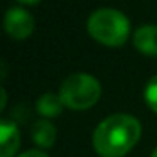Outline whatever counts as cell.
<instances>
[{
	"instance_id": "10",
	"label": "cell",
	"mask_w": 157,
	"mask_h": 157,
	"mask_svg": "<svg viewBox=\"0 0 157 157\" xmlns=\"http://www.w3.org/2000/svg\"><path fill=\"white\" fill-rule=\"evenodd\" d=\"M17 157H49V155L44 152H41V150L32 149V150H25L24 154H21V155H17Z\"/></svg>"
},
{
	"instance_id": "7",
	"label": "cell",
	"mask_w": 157,
	"mask_h": 157,
	"mask_svg": "<svg viewBox=\"0 0 157 157\" xmlns=\"http://www.w3.org/2000/svg\"><path fill=\"white\" fill-rule=\"evenodd\" d=\"M31 135L32 140L36 142V145L42 147V149H49L54 145L56 142V128L49 120L42 118L32 125L31 128Z\"/></svg>"
},
{
	"instance_id": "9",
	"label": "cell",
	"mask_w": 157,
	"mask_h": 157,
	"mask_svg": "<svg viewBox=\"0 0 157 157\" xmlns=\"http://www.w3.org/2000/svg\"><path fill=\"white\" fill-rule=\"evenodd\" d=\"M144 98H145V103L149 105V108L154 113H157V75L149 79L145 91H144Z\"/></svg>"
},
{
	"instance_id": "3",
	"label": "cell",
	"mask_w": 157,
	"mask_h": 157,
	"mask_svg": "<svg viewBox=\"0 0 157 157\" xmlns=\"http://www.w3.org/2000/svg\"><path fill=\"white\" fill-rule=\"evenodd\" d=\"M59 98L71 110H88L101 96V86L88 73H73L59 86Z\"/></svg>"
},
{
	"instance_id": "6",
	"label": "cell",
	"mask_w": 157,
	"mask_h": 157,
	"mask_svg": "<svg viewBox=\"0 0 157 157\" xmlns=\"http://www.w3.org/2000/svg\"><path fill=\"white\" fill-rule=\"evenodd\" d=\"M133 46L147 56H157V25H142L133 34Z\"/></svg>"
},
{
	"instance_id": "5",
	"label": "cell",
	"mask_w": 157,
	"mask_h": 157,
	"mask_svg": "<svg viewBox=\"0 0 157 157\" xmlns=\"http://www.w3.org/2000/svg\"><path fill=\"white\" fill-rule=\"evenodd\" d=\"M21 147V133L14 122H0V157H14Z\"/></svg>"
},
{
	"instance_id": "1",
	"label": "cell",
	"mask_w": 157,
	"mask_h": 157,
	"mask_svg": "<svg viewBox=\"0 0 157 157\" xmlns=\"http://www.w3.org/2000/svg\"><path fill=\"white\" fill-rule=\"evenodd\" d=\"M140 122L127 113L106 117L93 132V147L100 157H122L139 142Z\"/></svg>"
},
{
	"instance_id": "2",
	"label": "cell",
	"mask_w": 157,
	"mask_h": 157,
	"mask_svg": "<svg viewBox=\"0 0 157 157\" xmlns=\"http://www.w3.org/2000/svg\"><path fill=\"white\" fill-rule=\"evenodd\" d=\"M88 32L95 41L108 48H120L130 36V21L115 9H98L88 19Z\"/></svg>"
},
{
	"instance_id": "12",
	"label": "cell",
	"mask_w": 157,
	"mask_h": 157,
	"mask_svg": "<svg viewBox=\"0 0 157 157\" xmlns=\"http://www.w3.org/2000/svg\"><path fill=\"white\" fill-rule=\"evenodd\" d=\"M5 101H7V93H5V90L2 88V105H0V108H2V110L5 108Z\"/></svg>"
},
{
	"instance_id": "4",
	"label": "cell",
	"mask_w": 157,
	"mask_h": 157,
	"mask_svg": "<svg viewBox=\"0 0 157 157\" xmlns=\"http://www.w3.org/2000/svg\"><path fill=\"white\" fill-rule=\"evenodd\" d=\"M4 27H5V32H7L12 39L22 41V39H27L29 36L34 32L36 22H34L32 14L27 12L25 9L10 7L7 12H5Z\"/></svg>"
},
{
	"instance_id": "8",
	"label": "cell",
	"mask_w": 157,
	"mask_h": 157,
	"mask_svg": "<svg viewBox=\"0 0 157 157\" xmlns=\"http://www.w3.org/2000/svg\"><path fill=\"white\" fill-rule=\"evenodd\" d=\"M64 108V103L61 101L59 95H54V93H44L37 98L36 101V110L41 117L48 118H54V117H59Z\"/></svg>"
},
{
	"instance_id": "11",
	"label": "cell",
	"mask_w": 157,
	"mask_h": 157,
	"mask_svg": "<svg viewBox=\"0 0 157 157\" xmlns=\"http://www.w3.org/2000/svg\"><path fill=\"white\" fill-rule=\"evenodd\" d=\"M17 2H21V4H24V5H36V4H39L41 0H17Z\"/></svg>"
},
{
	"instance_id": "13",
	"label": "cell",
	"mask_w": 157,
	"mask_h": 157,
	"mask_svg": "<svg viewBox=\"0 0 157 157\" xmlns=\"http://www.w3.org/2000/svg\"><path fill=\"white\" fill-rule=\"evenodd\" d=\"M150 157H157V147L154 149V152H152V155H150Z\"/></svg>"
}]
</instances>
